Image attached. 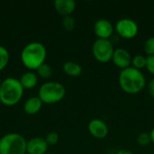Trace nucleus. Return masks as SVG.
Instances as JSON below:
<instances>
[{"label": "nucleus", "mask_w": 154, "mask_h": 154, "mask_svg": "<svg viewBox=\"0 0 154 154\" xmlns=\"http://www.w3.org/2000/svg\"><path fill=\"white\" fill-rule=\"evenodd\" d=\"M118 83L121 89L126 94L136 95L146 87V79L141 70L131 66L120 71Z\"/></svg>", "instance_id": "1"}, {"label": "nucleus", "mask_w": 154, "mask_h": 154, "mask_svg": "<svg viewBox=\"0 0 154 154\" xmlns=\"http://www.w3.org/2000/svg\"><path fill=\"white\" fill-rule=\"evenodd\" d=\"M47 51L45 46L39 42H32L26 44L21 52V60L23 66L29 70H36L45 63Z\"/></svg>", "instance_id": "2"}, {"label": "nucleus", "mask_w": 154, "mask_h": 154, "mask_svg": "<svg viewBox=\"0 0 154 154\" xmlns=\"http://www.w3.org/2000/svg\"><path fill=\"white\" fill-rule=\"evenodd\" d=\"M23 90L18 79L6 78L2 81L0 87V102L6 106H15L22 99Z\"/></svg>", "instance_id": "3"}, {"label": "nucleus", "mask_w": 154, "mask_h": 154, "mask_svg": "<svg viewBox=\"0 0 154 154\" xmlns=\"http://www.w3.org/2000/svg\"><path fill=\"white\" fill-rule=\"evenodd\" d=\"M66 95L65 87L57 81H47L43 83L39 90L38 97L42 104L52 105L60 102Z\"/></svg>", "instance_id": "4"}, {"label": "nucleus", "mask_w": 154, "mask_h": 154, "mask_svg": "<svg viewBox=\"0 0 154 154\" xmlns=\"http://www.w3.org/2000/svg\"><path fill=\"white\" fill-rule=\"evenodd\" d=\"M27 141L16 133L6 134L0 139V154H25Z\"/></svg>", "instance_id": "5"}, {"label": "nucleus", "mask_w": 154, "mask_h": 154, "mask_svg": "<svg viewBox=\"0 0 154 154\" xmlns=\"http://www.w3.org/2000/svg\"><path fill=\"white\" fill-rule=\"evenodd\" d=\"M115 51L114 45L110 40L97 39L92 44V54L94 59L100 63L112 61Z\"/></svg>", "instance_id": "6"}, {"label": "nucleus", "mask_w": 154, "mask_h": 154, "mask_svg": "<svg viewBox=\"0 0 154 154\" xmlns=\"http://www.w3.org/2000/svg\"><path fill=\"white\" fill-rule=\"evenodd\" d=\"M115 31L121 38L131 40L137 36L139 32V26L138 23L131 18H122L116 22Z\"/></svg>", "instance_id": "7"}, {"label": "nucleus", "mask_w": 154, "mask_h": 154, "mask_svg": "<svg viewBox=\"0 0 154 154\" xmlns=\"http://www.w3.org/2000/svg\"><path fill=\"white\" fill-rule=\"evenodd\" d=\"M93 30L97 39L110 40L115 32V26L109 20L100 18L95 22Z\"/></svg>", "instance_id": "8"}, {"label": "nucleus", "mask_w": 154, "mask_h": 154, "mask_svg": "<svg viewBox=\"0 0 154 154\" xmlns=\"http://www.w3.org/2000/svg\"><path fill=\"white\" fill-rule=\"evenodd\" d=\"M88 133L95 139L102 140L105 139L109 134V128L106 123L99 118H94L89 121L88 125Z\"/></svg>", "instance_id": "9"}, {"label": "nucleus", "mask_w": 154, "mask_h": 154, "mask_svg": "<svg viewBox=\"0 0 154 154\" xmlns=\"http://www.w3.org/2000/svg\"><path fill=\"white\" fill-rule=\"evenodd\" d=\"M132 55L131 53L125 48H116L115 49L113 58H112V62L114 65L122 69H127L132 66Z\"/></svg>", "instance_id": "10"}, {"label": "nucleus", "mask_w": 154, "mask_h": 154, "mask_svg": "<svg viewBox=\"0 0 154 154\" xmlns=\"http://www.w3.org/2000/svg\"><path fill=\"white\" fill-rule=\"evenodd\" d=\"M49 145L44 138L33 137L27 142L26 153L28 154H46Z\"/></svg>", "instance_id": "11"}, {"label": "nucleus", "mask_w": 154, "mask_h": 154, "mask_svg": "<svg viewBox=\"0 0 154 154\" xmlns=\"http://www.w3.org/2000/svg\"><path fill=\"white\" fill-rule=\"evenodd\" d=\"M53 5L57 13L64 17L71 15L74 13L77 4L73 0H55Z\"/></svg>", "instance_id": "12"}, {"label": "nucleus", "mask_w": 154, "mask_h": 154, "mask_svg": "<svg viewBox=\"0 0 154 154\" xmlns=\"http://www.w3.org/2000/svg\"><path fill=\"white\" fill-rule=\"evenodd\" d=\"M42 106V102L39 97H32L28 98L23 104V110L27 115L32 116L37 114Z\"/></svg>", "instance_id": "13"}, {"label": "nucleus", "mask_w": 154, "mask_h": 154, "mask_svg": "<svg viewBox=\"0 0 154 154\" xmlns=\"http://www.w3.org/2000/svg\"><path fill=\"white\" fill-rule=\"evenodd\" d=\"M19 80L23 89H32L38 83V77L34 72L27 71L21 76Z\"/></svg>", "instance_id": "14"}, {"label": "nucleus", "mask_w": 154, "mask_h": 154, "mask_svg": "<svg viewBox=\"0 0 154 154\" xmlns=\"http://www.w3.org/2000/svg\"><path fill=\"white\" fill-rule=\"evenodd\" d=\"M63 71L69 77H79L82 74V67L75 61H66L63 64Z\"/></svg>", "instance_id": "15"}, {"label": "nucleus", "mask_w": 154, "mask_h": 154, "mask_svg": "<svg viewBox=\"0 0 154 154\" xmlns=\"http://www.w3.org/2000/svg\"><path fill=\"white\" fill-rule=\"evenodd\" d=\"M146 60H147V57L142 54H137L134 56L132 59V67L141 70L142 69L146 67Z\"/></svg>", "instance_id": "16"}, {"label": "nucleus", "mask_w": 154, "mask_h": 154, "mask_svg": "<svg viewBox=\"0 0 154 154\" xmlns=\"http://www.w3.org/2000/svg\"><path fill=\"white\" fill-rule=\"evenodd\" d=\"M136 143L139 146H142V147H146V146L150 145L151 143H152L150 133H147V132L140 133L137 135Z\"/></svg>", "instance_id": "17"}, {"label": "nucleus", "mask_w": 154, "mask_h": 154, "mask_svg": "<svg viewBox=\"0 0 154 154\" xmlns=\"http://www.w3.org/2000/svg\"><path fill=\"white\" fill-rule=\"evenodd\" d=\"M36 70H37L38 75H39L41 78H42V79H49V78H51V75H52V69H51V67L49 64H47L46 62L43 63L42 65H41Z\"/></svg>", "instance_id": "18"}, {"label": "nucleus", "mask_w": 154, "mask_h": 154, "mask_svg": "<svg viewBox=\"0 0 154 154\" xmlns=\"http://www.w3.org/2000/svg\"><path fill=\"white\" fill-rule=\"evenodd\" d=\"M9 58H10V55H9L8 50L5 47L0 45V71L3 70L7 66Z\"/></svg>", "instance_id": "19"}, {"label": "nucleus", "mask_w": 154, "mask_h": 154, "mask_svg": "<svg viewBox=\"0 0 154 154\" xmlns=\"http://www.w3.org/2000/svg\"><path fill=\"white\" fill-rule=\"evenodd\" d=\"M61 24H62V27L65 31L70 32V31H73L75 26H76V20L72 15L64 16L62 18Z\"/></svg>", "instance_id": "20"}, {"label": "nucleus", "mask_w": 154, "mask_h": 154, "mask_svg": "<svg viewBox=\"0 0 154 154\" xmlns=\"http://www.w3.org/2000/svg\"><path fill=\"white\" fill-rule=\"evenodd\" d=\"M143 51L148 56H154V36L148 38L143 45Z\"/></svg>", "instance_id": "21"}, {"label": "nucleus", "mask_w": 154, "mask_h": 154, "mask_svg": "<svg viewBox=\"0 0 154 154\" xmlns=\"http://www.w3.org/2000/svg\"><path fill=\"white\" fill-rule=\"evenodd\" d=\"M44 139L49 146H53L58 143V142L60 140V135L56 132H51L46 135V137Z\"/></svg>", "instance_id": "22"}, {"label": "nucleus", "mask_w": 154, "mask_h": 154, "mask_svg": "<svg viewBox=\"0 0 154 154\" xmlns=\"http://www.w3.org/2000/svg\"><path fill=\"white\" fill-rule=\"evenodd\" d=\"M145 69L148 72L154 76V56H148L146 60V67Z\"/></svg>", "instance_id": "23"}, {"label": "nucleus", "mask_w": 154, "mask_h": 154, "mask_svg": "<svg viewBox=\"0 0 154 154\" xmlns=\"http://www.w3.org/2000/svg\"><path fill=\"white\" fill-rule=\"evenodd\" d=\"M147 89H148V93L149 95L154 99V78L152 79L147 85Z\"/></svg>", "instance_id": "24"}, {"label": "nucleus", "mask_w": 154, "mask_h": 154, "mask_svg": "<svg viewBox=\"0 0 154 154\" xmlns=\"http://www.w3.org/2000/svg\"><path fill=\"white\" fill-rule=\"evenodd\" d=\"M116 154H134L133 152H131L130 150H127V149H122V150H119Z\"/></svg>", "instance_id": "25"}, {"label": "nucleus", "mask_w": 154, "mask_h": 154, "mask_svg": "<svg viewBox=\"0 0 154 154\" xmlns=\"http://www.w3.org/2000/svg\"><path fill=\"white\" fill-rule=\"evenodd\" d=\"M150 134H151V138H152V143L154 144V127L151 130Z\"/></svg>", "instance_id": "26"}, {"label": "nucleus", "mask_w": 154, "mask_h": 154, "mask_svg": "<svg viewBox=\"0 0 154 154\" xmlns=\"http://www.w3.org/2000/svg\"><path fill=\"white\" fill-rule=\"evenodd\" d=\"M1 84H2V80H1V78H0V87H1Z\"/></svg>", "instance_id": "27"}]
</instances>
